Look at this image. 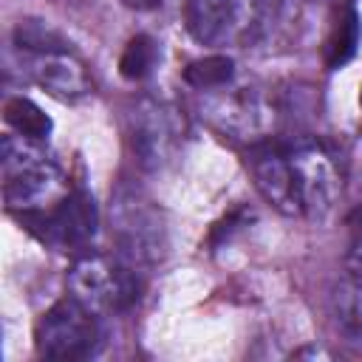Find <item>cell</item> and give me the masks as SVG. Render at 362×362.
I'll return each instance as SVG.
<instances>
[{"mask_svg":"<svg viewBox=\"0 0 362 362\" xmlns=\"http://www.w3.org/2000/svg\"><path fill=\"white\" fill-rule=\"evenodd\" d=\"M249 167L257 192L288 218L322 221L342 192V173L317 141L263 144L252 153Z\"/></svg>","mask_w":362,"mask_h":362,"instance_id":"cell-1","label":"cell"},{"mask_svg":"<svg viewBox=\"0 0 362 362\" xmlns=\"http://www.w3.org/2000/svg\"><path fill=\"white\" fill-rule=\"evenodd\" d=\"M3 167V198L6 206L17 215H31L51 209L68 195L59 167L37 147L34 139L6 136L0 144Z\"/></svg>","mask_w":362,"mask_h":362,"instance_id":"cell-2","label":"cell"},{"mask_svg":"<svg viewBox=\"0 0 362 362\" xmlns=\"http://www.w3.org/2000/svg\"><path fill=\"white\" fill-rule=\"evenodd\" d=\"M280 0H187V31L204 45H249L277 20Z\"/></svg>","mask_w":362,"mask_h":362,"instance_id":"cell-3","label":"cell"},{"mask_svg":"<svg viewBox=\"0 0 362 362\" xmlns=\"http://www.w3.org/2000/svg\"><path fill=\"white\" fill-rule=\"evenodd\" d=\"M71 294L85 303L93 314L122 311L139 300V277L136 272L105 255H85L74 263L68 274Z\"/></svg>","mask_w":362,"mask_h":362,"instance_id":"cell-4","label":"cell"},{"mask_svg":"<svg viewBox=\"0 0 362 362\" xmlns=\"http://www.w3.org/2000/svg\"><path fill=\"white\" fill-rule=\"evenodd\" d=\"M99 337L96 314L74 294L57 300L34 328L37 354L45 359H82L93 351Z\"/></svg>","mask_w":362,"mask_h":362,"instance_id":"cell-5","label":"cell"},{"mask_svg":"<svg viewBox=\"0 0 362 362\" xmlns=\"http://www.w3.org/2000/svg\"><path fill=\"white\" fill-rule=\"evenodd\" d=\"M184 139L178 107L158 99H141L130 113V147L144 170L164 167Z\"/></svg>","mask_w":362,"mask_h":362,"instance_id":"cell-6","label":"cell"},{"mask_svg":"<svg viewBox=\"0 0 362 362\" xmlns=\"http://www.w3.org/2000/svg\"><path fill=\"white\" fill-rule=\"evenodd\" d=\"M20 221L37 232L45 243L68 252V249H88L96 235V209L88 195L68 192L51 209L20 215Z\"/></svg>","mask_w":362,"mask_h":362,"instance_id":"cell-7","label":"cell"},{"mask_svg":"<svg viewBox=\"0 0 362 362\" xmlns=\"http://www.w3.org/2000/svg\"><path fill=\"white\" fill-rule=\"evenodd\" d=\"M23 54V65L28 71V76L45 88L51 96L74 102L90 93L93 82L90 74L85 68V62L79 57H74L65 45L57 48H34V51H20Z\"/></svg>","mask_w":362,"mask_h":362,"instance_id":"cell-8","label":"cell"},{"mask_svg":"<svg viewBox=\"0 0 362 362\" xmlns=\"http://www.w3.org/2000/svg\"><path fill=\"white\" fill-rule=\"evenodd\" d=\"M116 235L133 260H156L161 255V221L136 195L116 204Z\"/></svg>","mask_w":362,"mask_h":362,"instance_id":"cell-9","label":"cell"},{"mask_svg":"<svg viewBox=\"0 0 362 362\" xmlns=\"http://www.w3.org/2000/svg\"><path fill=\"white\" fill-rule=\"evenodd\" d=\"M209 116L215 119V124L238 139H252L255 133H260L269 122V107L257 93L249 90H238V93H223L209 105Z\"/></svg>","mask_w":362,"mask_h":362,"instance_id":"cell-10","label":"cell"},{"mask_svg":"<svg viewBox=\"0 0 362 362\" xmlns=\"http://www.w3.org/2000/svg\"><path fill=\"white\" fill-rule=\"evenodd\" d=\"M359 40H362V23H359V14L351 3H345L342 8H337L334 14V23H331V31L325 37V65L328 68H342L359 48Z\"/></svg>","mask_w":362,"mask_h":362,"instance_id":"cell-11","label":"cell"},{"mask_svg":"<svg viewBox=\"0 0 362 362\" xmlns=\"http://www.w3.org/2000/svg\"><path fill=\"white\" fill-rule=\"evenodd\" d=\"M331 311L337 325L356 342H362V274L348 272L331 291Z\"/></svg>","mask_w":362,"mask_h":362,"instance_id":"cell-12","label":"cell"},{"mask_svg":"<svg viewBox=\"0 0 362 362\" xmlns=\"http://www.w3.org/2000/svg\"><path fill=\"white\" fill-rule=\"evenodd\" d=\"M3 116H6V124H8L14 133L25 136V139L40 141V139H45V136L51 133V119H48V116L42 113V107H37L31 99H23V96L8 99L6 107H3Z\"/></svg>","mask_w":362,"mask_h":362,"instance_id":"cell-13","label":"cell"},{"mask_svg":"<svg viewBox=\"0 0 362 362\" xmlns=\"http://www.w3.org/2000/svg\"><path fill=\"white\" fill-rule=\"evenodd\" d=\"M235 76V62L226 54H209L184 68V82L195 90H218Z\"/></svg>","mask_w":362,"mask_h":362,"instance_id":"cell-14","label":"cell"},{"mask_svg":"<svg viewBox=\"0 0 362 362\" xmlns=\"http://www.w3.org/2000/svg\"><path fill=\"white\" fill-rule=\"evenodd\" d=\"M156 57H158L156 42H153L147 34H136V37L124 45V51H122V57H119V74H122L124 79H130V82H139V79H144V76L153 71Z\"/></svg>","mask_w":362,"mask_h":362,"instance_id":"cell-15","label":"cell"},{"mask_svg":"<svg viewBox=\"0 0 362 362\" xmlns=\"http://www.w3.org/2000/svg\"><path fill=\"white\" fill-rule=\"evenodd\" d=\"M348 226H351V246L345 255V266L348 272L362 274V206L354 209V215L348 218Z\"/></svg>","mask_w":362,"mask_h":362,"instance_id":"cell-16","label":"cell"},{"mask_svg":"<svg viewBox=\"0 0 362 362\" xmlns=\"http://www.w3.org/2000/svg\"><path fill=\"white\" fill-rule=\"evenodd\" d=\"M122 6H127V8H136V11H153V8H158L164 0H119Z\"/></svg>","mask_w":362,"mask_h":362,"instance_id":"cell-17","label":"cell"},{"mask_svg":"<svg viewBox=\"0 0 362 362\" xmlns=\"http://www.w3.org/2000/svg\"><path fill=\"white\" fill-rule=\"evenodd\" d=\"M359 105H362V88H359Z\"/></svg>","mask_w":362,"mask_h":362,"instance_id":"cell-18","label":"cell"}]
</instances>
